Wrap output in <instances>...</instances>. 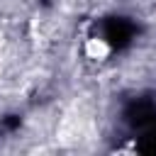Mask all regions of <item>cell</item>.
<instances>
[{
    "instance_id": "1",
    "label": "cell",
    "mask_w": 156,
    "mask_h": 156,
    "mask_svg": "<svg viewBox=\"0 0 156 156\" xmlns=\"http://www.w3.org/2000/svg\"><path fill=\"white\" fill-rule=\"evenodd\" d=\"M107 54H110V46L105 39H88L85 41V56L88 58L100 61V58H107Z\"/></svg>"
}]
</instances>
